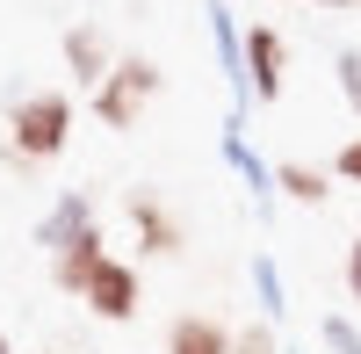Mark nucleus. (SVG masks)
<instances>
[{
    "label": "nucleus",
    "mask_w": 361,
    "mask_h": 354,
    "mask_svg": "<svg viewBox=\"0 0 361 354\" xmlns=\"http://www.w3.org/2000/svg\"><path fill=\"white\" fill-rule=\"evenodd\" d=\"M0 354H15V340H8V333H0Z\"/></svg>",
    "instance_id": "obj_19"
},
{
    "label": "nucleus",
    "mask_w": 361,
    "mask_h": 354,
    "mask_svg": "<svg viewBox=\"0 0 361 354\" xmlns=\"http://www.w3.org/2000/svg\"><path fill=\"white\" fill-rule=\"evenodd\" d=\"M347 297H354V311H361V231L347 239Z\"/></svg>",
    "instance_id": "obj_17"
},
{
    "label": "nucleus",
    "mask_w": 361,
    "mask_h": 354,
    "mask_svg": "<svg viewBox=\"0 0 361 354\" xmlns=\"http://www.w3.org/2000/svg\"><path fill=\"white\" fill-rule=\"evenodd\" d=\"M94 224H102V217H94V195H87V188H66V195L37 217V246L58 253V246H73L80 231H94Z\"/></svg>",
    "instance_id": "obj_7"
},
{
    "label": "nucleus",
    "mask_w": 361,
    "mask_h": 354,
    "mask_svg": "<svg viewBox=\"0 0 361 354\" xmlns=\"http://www.w3.org/2000/svg\"><path fill=\"white\" fill-rule=\"evenodd\" d=\"M123 217H130V231H137V253H145V260H173L180 246H188L180 217L166 210L152 188H130V195H123Z\"/></svg>",
    "instance_id": "obj_5"
},
{
    "label": "nucleus",
    "mask_w": 361,
    "mask_h": 354,
    "mask_svg": "<svg viewBox=\"0 0 361 354\" xmlns=\"http://www.w3.org/2000/svg\"><path fill=\"white\" fill-rule=\"evenodd\" d=\"M231 354H282V333L267 318H246V326H231Z\"/></svg>",
    "instance_id": "obj_13"
},
{
    "label": "nucleus",
    "mask_w": 361,
    "mask_h": 354,
    "mask_svg": "<svg viewBox=\"0 0 361 354\" xmlns=\"http://www.w3.org/2000/svg\"><path fill=\"white\" fill-rule=\"evenodd\" d=\"M58 58H66V73H73V87H80V94H94V87L109 80V66H116V44H109V29L73 22L66 37H58Z\"/></svg>",
    "instance_id": "obj_6"
},
{
    "label": "nucleus",
    "mask_w": 361,
    "mask_h": 354,
    "mask_svg": "<svg viewBox=\"0 0 361 354\" xmlns=\"http://www.w3.org/2000/svg\"><path fill=\"white\" fill-rule=\"evenodd\" d=\"M275 188L289 202H304V210H318L325 195H333V166H311V159H282L275 166Z\"/></svg>",
    "instance_id": "obj_11"
},
{
    "label": "nucleus",
    "mask_w": 361,
    "mask_h": 354,
    "mask_svg": "<svg viewBox=\"0 0 361 354\" xmlns=\"http://www.w3.org/2000/svg\"><path fill=\"white\" fill-rule=\"evenodd\" d=\"M159 87H166V73L152 66L145 51H116V66H109V80L94 87V116H102V130H137L145 123V109L159 102Z\"/></svg>",
    "instance_id": "obj_2"
},
{
    "label": "nucleus",
    "mask_w": 361,
    "mask_h": 354,
    "mask_svg": "<svg viewBox=\"0 0 361 354\" xmlns=\"http://www.w3.org/2000/svg\"><path fill=\"white\" fill-rule=\"evenodd\" d=\"M102 260H109V239H102V224H94V231H80L73 246H58V253H51V282L66 289V297H80L87 275H94Z\"/></svg>",
    "instance_id": "obj_8"
},
{
    "label": "nucleus",
    "mask_w": 361,
    "mask_h": 354,
    "mask_svg": "<svg viewBox=\"0 0 361 354\" xmlns=\"http://www.w3.org/2000/svg\"><path fill=\"white\" fill-rule=\"evenodd\" d=\"M73 145V94L66 87H37V94L8 102V138H0V159L15 173H37L51 159H66Z\"/></svg>",
    "instance_id": "obj_1"
},
{
    "label": "nucleus",
    "mask_w": 361,
    "mask_h": 354,
    "mask_svg": "<svg viewBox=\"0 0 361 354\" xmlns=\"http://www.w3.org/2000/svg\"><path fill=\"white\" fill-rule=\"evenodd\" d=\"M224 159H231V173L253 188V210H275V166H260L253 159V145H246V130H238V116L224 123Z\"/></svg>",
    "instance_id": "obj_10"
},
{
    "label": "nucleus",
    "mask_w": 361,
    "mask_h": 354,
    "mask_svg": "<svg viewBox=\"0 0 361 354\" xmlns=\"http://www.w3.org/2000/svg\"><path fill=\"white\" fill-rule=\"evenodd\" d=\"M166 354H231V326L217 311H180L166 326Z\"/></svg>",
    "instance_id": "obj_9"
},
{
    "label": "nucleus",
    "mask_w": 361,
    "mask_h": 354,
    "mask_svg": "<svg viewBox=\"0 0 361 354\" xmlns=\"http://www.w3.org/2000/svg\"><path fill=\"white\" fill-rule=\"evenodd\" d=\"M80 304L94 311L102 326H130V318H137V304H145V275L130 268V260H116V253H109L102 268L87 275V289H80Z\"/></svg>",
    "instance_id": "obj_4"
},
{
    "label": "nucleus",
    "mask_w": 361,
    "mask_h": 354,
    "mask_svg": "<svg viewBox=\"0 0 361 354\" xmlns=\"http://www.w3.org/2000/svg\"><path fill=\"white\" fill-rule=\"evenodd\" d=\"M354 8H361V0H354Z\"/></svg>",
    "instance_id": "obj_20"
},
{
    "label": "nucleus",
    "mask_w": 361,
    "mask_h": 354,
    "mask_svg": "<svg viewBox=\"0 0 361 354\" xmlns=\"http://www.w3.org/2000/svg\"><path fill=\"white\" fill-rule=\"evenodd\" d=\"M318 340H325V354H361V326L347 311H325V326H318Z\"/></svg>",
    "instance_id": "obj_14"
},
{
    "label": "nucleus",
    "mask_w": 361,
    "mask_h": 354,
    "mask_svg": "<svg viewBox=\"0 0 361 354\" xmlns=\"http://www.w3.org/2000/svg\"><path fill=\"white\" fill-rule=\"evenodd\" d=\"M311 8H354V0H311Z\"/></svg>",
    "instance_id": "obj_18"
},
{
    "label": "nucleus",
    "mask_w": 361,
    "mask_h": 354,
    "mask_svg": "<svg viewBox=\"0 0 361 354\" xmlns=\"http://www.w3.org/2000/svg\"><path fill=\"white\" fill-rule=\"evenodd\" d=\"M333 80H340V102L361 116V51H354V44H340V58H333Z\"/></svg>",
    "instance_id": "obj_15"
},
{
    "label": "nucleus",
    "mask_w": 361,
    "mask_h": 354,
    "mask_svg": "<svg viewBox=\"0 0 361 354\" xmlns=\"http://www.w3.org/2000/svg\"><path fill=\"white\" fill-rule=\"evenodd\" d=\"M333 181H347V188H361V130L333 152Z\"/></svg>",
    "instance_id": "obj_16"
},
{
    "label": "nucleus",
    "mask_w": 361,
    "mask_h": 354,
    "mask_svg": "<svg viewBox=\"0 0 361 354\" xmlns=\"http://www.w3.org/2000/svg\"><path fill=\"white\" fill-rule=\"evenodd\" d=\"M253 297H260V318H267V326H282L289 297H282V268H275L267 253H253Z\"/></svg>",
    "instance_id": "obj_12"
},
{
    "label": "nucleus",
    "mask_w": 361,
    "mask_h": 354,
    "mask_svg": "<svg viewBox=\"0 0 361 354\" xmlns=\"http://www.w3.org/2000/svg\"><path fill=\"white\" fill-rule=\"evenodd\" d=\"M238 80H246V102H282V87H289V37L275 22H246V37H238Z\"/></svg>",
    "instance_id": "obj_3"
}]
</instances>
